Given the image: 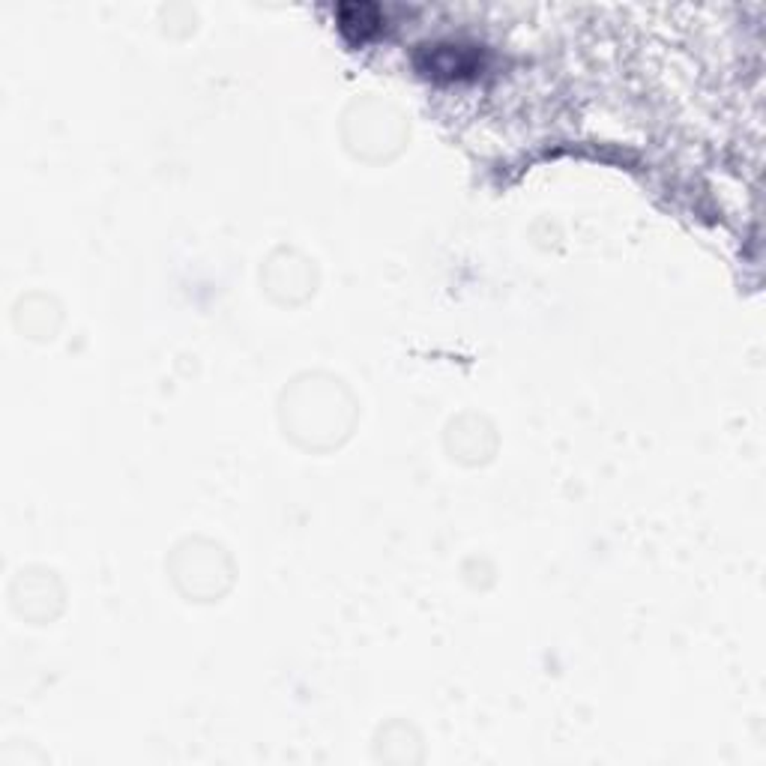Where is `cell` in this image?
I'll use <instances>...</instances> for the list:
<instances>
[{
  "mask_svg": "<svg viewBox=\"0 0 766 766\" xmlns=\"http://www.w3.org/2000/svg\"><path fill=\"white\" fill-rule=\"evenodd\" d=\"M377 25H381V13H377V6H341V30L344 34H357L360 39L372 37Z\"/></svg>",
  "mask_w": 766,
  "mask_h": 766,
  "instance_id": "obj_1",
  "label": "cell"
}]
</instances>
